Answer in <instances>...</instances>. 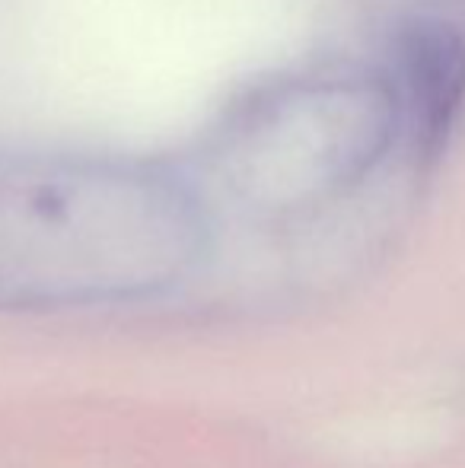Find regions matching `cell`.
<instances>
[{
  "label": "cell",
  "mask_w": 465,
  "mask_h": 468,
  "mask_svg": "<svg viewBox=\"0 0 465 468\" xmlns=\"http://www.w3.org/2000/svg\"><path fill=\"white\" fill-rule=\"evenodd\" d=\"M211 217L166 166L0 154V309L137 300L201 261Z\"/></svg>",
  "instance_id": "1"
},
{
  "label": "cell",
  "mask_w": 465,
  "mask_h": 468,
  "mask_svg": "<svg viewBox=\"0 0 465 468\" xmlns=\"http://www.w3.org/2000/svg\"><path fill=\"white\" fill-rule=\"evenodd\" d=\"M398 109V144L417 169L447 150L465 105V36L434 16L405 19L389 42L383 70Z\"/></svg>",
  "instance_id": "3"
},
{
  "label": "cell",
  "mask_w": 465,
  "mask_h": 468,
  "mask_svg": "<svg viewBox=\"0 0 465 468\" xmlns=\"http://www.w3.org/2000/svg\"><path fill=\"white\" fill-rule=\"evenodd\" d=\"M398 144L383 70L322 68L248 90L205 141V166L246 210L291 217L348 195Z\"/></svg>",
  "instance_id": "2"
}]
</instances>
